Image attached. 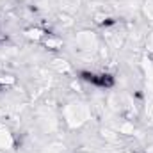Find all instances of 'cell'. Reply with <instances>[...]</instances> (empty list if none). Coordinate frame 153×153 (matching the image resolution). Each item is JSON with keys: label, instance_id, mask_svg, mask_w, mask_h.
<instances>
[{"label": "cell", "instance_id": "1", "mask_svg": "<svg viewBox=\"0 0 153 153\" xmlns=\"http://www.w3.org/2000/svg\"><path fill=\"white\" fill-rule=\"evenodd\" d=\"M13 146V137L9 132L0 130V150H9Z\"/></svg>", "mask_w": 153, "mask_h": 153}, {"label": "cell", "instance_id": "2", "mask_svg": "<svg viewBox=\"0 0 153 153\" xmlns=\"http://www.w3.org/2000/svg\"><path fill=\"white\" fill-rule=\"evenodd\" d=\"M0 153H5V150H0Z\"/></svg>", "mask_w": 153, "mask_h": 153}]
</instances>
